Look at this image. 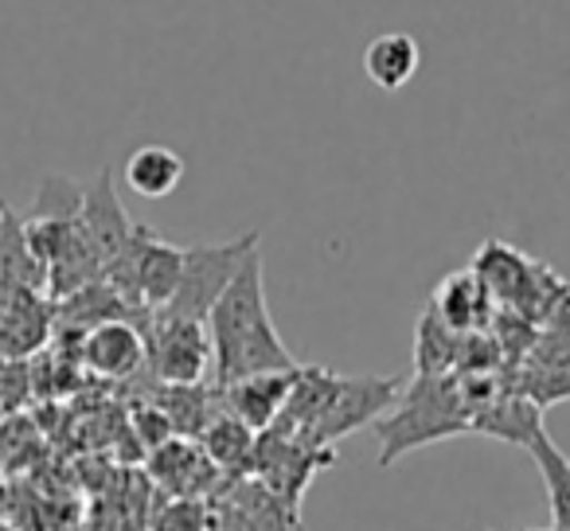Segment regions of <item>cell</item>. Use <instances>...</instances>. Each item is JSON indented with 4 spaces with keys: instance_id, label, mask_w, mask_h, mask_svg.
Instances as JSON below:
<instances>
[{
    "instance_id": "1",
    "label": "cell",
    "mask_w": 570,
    "mask_h": 531,
    "mask_svg": "<svg viewBox=\"0 0 570 531\" xmlns=\"http://www.w3.org/2000/svg\"><path fill=\"white\" fill-rule=\"evenodd\" d=\"M207 336H212V367L215 383L227 387L246 375L262 372H294L297 360L277 336L274 317L266 305V274L262 254L250 250L230 286L207 313Z\"/></svg>"
},
{
    "instance_id": "2",
    "label": "cell",
    "mask_w": 570,
    "mask_h": 531,
    "mask_svg": "<svg viewBox=\"0 0 570 531\" xmlns=\"http://www.w3.org/2000/svg\"><path fill=\"white\" fill-rule=\"evenodd\" d=\"M380 434V465H395L403 453L442 437L469 434V403L458 375H414L399 403L372 422Z\"/></svg>"
},
{
    "instance_id": "3",
    "label": "cell",
    "mask_w": 570,
    "mask_h": 531,
    "mask_svg": "<svg viewBox=\"0 0 570 531\" xmlns=\"http://www.w3.org/2000/svg\"><path fill=\"white\" fill-rule=\"evenodd\" d=\"M184 274V246L160 238L149 223H134L129 246L102 271V282H110L134 309L157 313L173 302Z\"/></svg>"
},
{
    "instance_id": "4",
    "label": "cell",
    "mask_w": 570,
    "mask_h": 531,
    "mask_svg": "<svg viewBox=\"0 0 570 531\" xmlns=\"http://www.w3.org/2000/svg\"><path fill=\"white\" fill-rule=\"evenodd\" d=\"M406 375H333V387L302 437L313 445H336L341 437L383 419L399 403Z\"/></svg>"
},
{
    "instance_id": "5",
    "label": "cell",
    "mask_w": 570,
    "mask_h": 531,
    "mask_svg": "<svg viewBox=\"0 0 570 531\" xmlns=\"http://www.w3.org/2000/svg\"><path fill=\"white\" fill-rule=\"evenodd\" d=\"M250 250H258V230H246V235L230 238V243L184 246L180 286H176L173 302L165 305V313L207 321V313L215 309V302L230 286V278L238 274V266H243Z\"/></svg>"
},
{
    "instance_id": "6",
    "label": "cell",
    "mask_w": 570,
    "mask_h": 531,
    "mask_svg": "<svg viewBox=\"0 0 570 531\" xmlns=\"http://www.w3.org/2000/svg\"><path fill=\"white\" fill-rule=\"evenodd\" d=\"M333 461H336L333 445H313V442H305V437L269 426V430H262L258 442H254V458L246 473L258 476V481L266 484V489H274L285 504L302 512L305 489H309L313 476L333 465Z\"/></svg>"
},
{
    "instance_id": "7",
    "label": "cell",
    "mask_w": 570,
    "mask_h": 531,
    "mask_svg": "<svg viewBox=\"0 0 570 531\" xmlns=\"http://www.w3.org/2000/svg\"><path fill=\"white\" fill-rule=\"evenodd\" d=\"M145 364H149L153 380L168 383V387L204 383V375L212 372L207 321L176 317V313L157 309L149 333H145Z\"/></svg>"
},
{
    "instance_id": "8",
    "label": "cell",
    "mask_w": 570,
    "mask_h": 531,
    "mask_svg": "<svg viewBox=\"0 0 570 531\" xmlns=\"http://www.w3.org/2000/svg\"><path fill=\"white\" fill-rule=\"evenodd\" d=\"M207 504H212V531H302V512L250 473L223 476Z\"/></svg>"
},
{
    "instance_id": "9",
    "label": "cell",
    "mask_w": 570,
    "mask_h": 531,
    "mask_svg": "<svg viewBox=\"0 0 570 531\" xmlns=\"http://www.w3.org/2000/svg\"><path fill=\"white\" fill-rule=\"evenodd\" d=\"M79 230H82V238H87L90 254H95V262L102 266V271L129 246L134 219H129L126 207H121V196H118V188H114L110 168H102V173H98V180L82 191Z\"/></svg>"
},
{
    "instance_id": "10",
    "label": "cell",
    "mask_w": 570,
    "mask_h": 531,
    "mask_svg": "<svg viewBox=\"0 0 570 531\" xmlns=\"http://www.w3.org/2000/svg\"><path fill=\"white\" fill-rule=\"evenodd\" d=\"M149 476L168 496H196V500H207L223 481V473L204 453V445L188 442V437H168V442H160L157 450L149 453Z\"/></svg>"
},
{
    "instance_id": "11",
    "label": "cell",
    "mask_w": 570,
    "mask_h": 531,
    "mask_svg": "<svg viewBox=\"0 0 570 531\" xmlns=\"http://www.w3.org/2000/svg\"><path fill=\"white\" fill-rule=\"evenodd\" d=\"M79 360L102 380H129L145 364V333L134 321H102L79 333Z\"/></svg>"
},
{
    "instance_id": "12",
    "label": "cell",
    "mask_w": 570,
    "mask_h": 531,
    "mask_svg": "<svg viewBox=\"0 0 570 531\" xmlns=\"http://www.w3.org/2000/svg\"><path fill=\"white\" fill-rule=\"evenodd\" d=\"M302 367V364H297ZM294 372H262V375H246V380H235L223 387V411L235 414L238 422L262 434L269 430L285 411V399L294 391Z\"/></svg>"
},
{
    "instance_id": "13",
    "label": "cell",
    "mask_w": 570,
    "mask_h": 531,
    "mask_svg": "<svg viewBox=\"0 0 570 531\" xmlns=\"http://www.w3.org/2000/svg\"><path fill=\"white\" fill-rule=\"evenodd\" d=\"M539 430H543V406H535L528 395H520V391L508 387V383L489 403L476 406L473 422H469V434L497 437V442L523 445V450H528V442Z\"/></svg>"
},
{
    "instance_id": "14",
    "label": "cell",
    "mask_w": 570,
    "mask_h": 531,
    "mask_svg": "<svg viewBox=\"0 0 570 531\" xmlns=\"http://www.w3.org/2000/svg\"><path fill=\"white\" fill-rule=\"evenodd\" d=\"M422 48L411 32H383L364 48V71L380 90H403L419 75Z\"/></svg>"
},
{
    "instance_id": "15",
    "label": "cell",
    "mask_w": 570,
    "mask_h": 531,
    "mask_svg": "<svg viewBox=\"0 0 570 531\" xmlns=\"http://www.w3.org/2000/svg\"><path fill=\"white\" fill-rule=\"evenodd\" d=\"M126 188L141 199H165L180 188L184 180V157L168 145H141V149L129 153L126 168Z\"/></svg>"
},
{
    "instance_id": "16",
    "label": "cell",
    "mask_w": 570,
    "mask_h": 531,
    "mask_svg": "<svg viewBox=\"0 0 570 531\" xmlns=\"http://www.w3.org/2000/svg\"><path fill=\"white\" fill-rule=\"evenodd\" d=\"M489 289L484 282L476 278V271H461V274H450V278L438 286L434 294V317L442 325L458 328V333H473L489 321Z\"/></svg>"
},
{
    "instance_id": "17",
    "label": "cell",
    "mask_w": 570,
    "mask_h": 531,
    "mask_svg": "<svg viewBox=\"0 0 570 531\" xmlns=\"http://www.w3.org/2000/svg\"><path fill=\"white\" fill-rule=\"evenodd\" d=\"M254 442H258V434L227 411L199 434V445H204V453L215 461V469H219L223 476H243L246 469H250Z\"/></svg>"
},
{
    "instance_id": "18",
    "label": "cell",
    "mask_w": 570,
    "mask_h": 531,
    "mask_svg": "<svg viewBox=\"0 0 570 531\" xmlns=\"http://www.w3.org/2000/svg\"><path fill=\"white\" fill-rule=\"evenodd\" d=\"M528 453L535 458L539 473H543L547 500H551V528L570 531V458L554 445L547 426L528 442Z\"/></svg>"
},
{
    "instance_id": "19",
    "label": "cell",
    "mask_w": 570,
    "mask_h": 531,
    "mask_svg": "<svg viewBox=\"0 0 570 531\" xmlns=\"http://www.w3.org/2000/svg\"><path fill=\"white\" fill-rule=\"evenodd\" d=\"M153 531H212V504L196 496H173L157 508Z\"/></svg>"
}]
</instances>
